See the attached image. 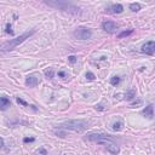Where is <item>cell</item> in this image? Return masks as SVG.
I'll use <instances>...</instances> for the list:
<instances>
[{
	"instance_id": "obj_6",
	"label": "cell",
	"mask_w": 155,
	"mask_h": 155,
	"mask_svg": "<svg viewBox=\"0 0 155 155\" xmlns=\"http://www.w3.org/2000/svg\"><path fill=\"white\" fill-rule=\"evenodd\" d=\"M102 28L107 33H115L118 30V24L113 21H104L102 23Z\"/></svg>"
},
{
	"instance_id": "obj_20",
	"label": "cell",
	"mask_w": 155,
	"mask_h": 155,
	"mask_svg": "<svg viewBox=\"0 0 155 155\" xmlns=\"http://www.w3.org/2000/svg\"><path fill=\"white\" fill-rule=\"evenodd\" d=\"M11 28H12V25H11L10 23H7V24H6V30H5L7 34H13V30H12Z\"/></svg>"
},
{
	"instance_id": "obj_22",
	"label": "cell",
	"mask_w": 155,
	"mask_h": 155,
	"mask_svg": "<svg viewBox=\"0 0 155 155\" xmlns=\"http://www.w3.org/2000/svg\"><path fill=\"white\" fill-rule=\"evenodd\" d=\"M68 61L70 62V63H75V62H76V57L75 56H69L68 57Z\"/></svg>"
},
{
	"instance_id": "obj_15",
	"label": "cell",
	"mask_w": 155,
	"mask_h": 155,
	"mask_svg": "<svg viewBox=\"0 0 155 155\" xmlns=\"http://www.w3.org/2000/svg\"><path fill=\"white\" fill-rule=\"evenodd\" d=\"M136 97V91L135 90H130V91H127L126 92V95H125V98L127 100V101H131L132 98H135Z\"/></svg>"
},
{
	"instance_id": "obj_13",
	"label": "cell",
	"mask_w": 155,
	"mask_h": 155,
	"mask_svg": "<svg viewBox=\"0 0 155 155\" xmlns=\"http://www.w3.org/2000/svg\"><path fill=\"white\" fill-rule=\"evenodd\" d=\"M133 33V29H129V30H124V32H121L119 35H118V38L119 39H122V38H126V37H129V35H131Z\"/></svg>"
},
{
	"instance_id": "obj_25",
	"label": "cell",
	"mask_w": 155,
	"mask_h": 155,
	"mask_svg": "<svg viewBox=\"0 0 155 155\" xmlns=\"http://www.w3.org/2000/svg\"><path fill=\"white\" fill-rule=\"evenodd\" d=\"M23 142H24V143H28V142H34V138H28V137H25V138L23 139Z\"/></svg>"
},
{
	"instance_id": "obj_26",
	"label": "cell",
	"mask_w": 155,
	"mask_h": 155,
	"mask_svg": "<svg viewBox=\"0 0 155 155\" xmlns=\"http://www.w3.org/2000/svg\"><path fill=\"white\" fill-rule=\"evenodd\" d=\"M96 109H98V110H103L104 108H103V106H101V104H98V106H96Z\"/></svg>"
},
{
	"instance_id": "obj_16",
	"label": "cell",
	"mask_w": 155,
	"mask_h": 155,
	"mask_svg": "<svg viewBox=\"0 0 155 155\" xmlns=\"http://www.w3.org/2000/svg\"><path fill=\"white\" fill-rule=\"evenodd\" d=\"M130 9H131V11L137 12V11L141 10V4H139V3H132V4L130 5Z\"/></svg>"
},
{
	"instance_id": "obj_9",
	"label": "cell",
	"mask_w": 155,
	"mask_h": 155,
	"mask_svg": "<svg viewBox=\"0 0 155 155\" xmlns=\"http://www.w3.org/2000/svg\"><path fill=\"white\" fill-rule=\"evenodd\" d=\"M142 114H143L144 116H147L148 119H153V118H154V106H153V104L147 106V107L143 109Z\"/></svg>"
},
{
	"instance_id": "obj_12",
	"label": "cell",
	"mask_w": 155,
	"mask_h": 155,
	"mask_svg": "<svg viewBox=\"0 0 155 155\" xmlns=\"http://www.w3.org/2000/svg\"><path fill=\"white\" fill-rule=\"evenodd\" d=\"M124 11V6L121 4H115V5H112L110 9L108 10V12H112V13H121Z\"/></svg>"
},
{
	"instance_id": "obj_1",
	"label": "cell",
	"mask_w": 155,
	"mask_h": 155,
	"mask_svg": "<svg viewBox=\"0 0 155 155\" xmlns=\"http://www.w3.org/2000/svg\"><path fill=\"white\" fill-rule=\"evenodd\" d=\"M35 32H37L35 29H32V30H29V32H25V33L21 34L19 37H17V38H15V39H10L9 41H6V43H4V44L1 45V47H0V51H1V52H9V51L13 50V49L17 47L19 44H22V43L25 41L28 38L32 37Z\"/></svg>"
},
{
	"instance_id": "obj_21",
	"label": "cell",
	"mask_w": 155,
	"mask_h": 155,
	"mask_svg": "<svg viewBox=\"0 0 155 155\" xmlns=\"http://www.w3.org/2000/svg\"><path fill=\"white\" fill-rule=\"evenodd\" d=\"M58 76H59L61 79H67V78H68V74L64 73V72H58Z\"/></svg>"
},
{
	"instance_id": "obj_5",
	"label": "cell",
	"mask_w": 155,
	"mask_h": 155,
	"mask_svg": "<svg viewBox=\"0 0 155 155\" xmlns=\"http://www.w3.org/2000/svg\"><path fill=\"white\" fill-rule=\"evenodd\" d=\"M74 37L79 40H87L92 37V30L90 28L85 27H79L74 30Z\"/></svg>"
},
{
	"instance_id": "obj_19",
	"label": "cell",
	"mask_w": 155,
	"mask_h": 155,
	"mask_svg": "<svg viewBox=\"0 0 155 155\" xmlns=\"http://www.w3.org/2000/svg\"><path fill=\"white\" fill-rule=\"evenodd\" d=\"M95 78H96V76H95L94 73H91V72H87V73H86V79H87V80H95Z\"/></svg>"
},
{
	"instance_id": "obj_11",
	"label": "cell",
	"mask_w": 155,
	"mask_h": 155,
	"mask_svg": "<svg viewBox=\"0 0 155 155\" xmlns=\"http://www.w3.org/2000/svg\"><path fill=\"white\" fill-rule=\"evenodd\" d=\"M106 148H107V150H108L109 153H112L113 155H116V154L120 151L119 147H118L115 143H109V144H106Z\"/></svg>"
},
{
	"instance_id": "obj_14",
	"label": "cell",
	"mask_w": 155,
	"mask_h": 155,
	"mask_svg": "<svg viewBox=\"0 0 155 155\" xmlns=\"http://www.w3.org/2000/svg\"><path fill=\"white\" fill-rule=\"evenodd\" d=\"M122 126H124V122L122 121H116V122H114L113 125H112V129L114 131H120L122 129Z\"/></svg>"
},
{
	"instance_id": "obj_7",
	"label": "cell",
	"mask_w": 155,
	"mask_h": 155,
	"mask_svg": "<svg viewBox=\"0 0 155 155\" xmlns=\"http://www.w3.org/2000/svg\"><path fill=\"white\" fill-rule=\"evenodd\" d=\"M141 51H142L143 53H145V55H149V56L154 55V51H155V43H154L153 40L145 43V44L142 46Z\"/></svg>"
},
{
	"instance_id": "obj_27",
	"label": "cell",
	"mask_w": 155,
	"mask_h": 155,
	"mask_svg": "<svg viewBox=\"0 0 155 155\" xmlns=\"http://www.w3.org/2000/svg\"><path fill=\"white\" fill-rule=\"evenodd\" d=\"M3 145H4V139L0 137V148H3Z\"/></svg>"
},
{
	"instance_id": "obj_2",
	"label": "cell",
	"mask_w": 155,
	"mask_h": 155,
	"mask_svg": "<svg viewBox=\"0 0 155 155\" xmlns=\"http://www.w3.org/2000/svg\"><path fill=\"white\" fill-rule=\"evenodd\" d=\"M45 4L51 6V7L57 9V10L69 12L72 15H79L80 13V9L78 6H75L74 4L68 3V1H61V0H53V1H50V0H46Z\"/></svg>"
},
{
	"instance_id": "obj_18",
	"label": "cell",
	"mask_w": 155,
	"mask_h": 155,
	"mask_svg": "<svg viewBox=\"0 0 155 155\" xmlns=\"http://www.w3.org/2000/svg\"><path fill=\"white\" fill-rule=\"evenodd\" d=\"M45 75L47 76V79H52V78H53V69L50 68L49 70H46V72H45Z\"/></svg>"
},
{
	"instance_id": "obj_10",
	"label": "cell",
	"mask_w": 155,
	"mask_h": 155,
	"mask_svg": "<svg viewBox=\"0 0 155 155\" xmlns=\"http://www.w3.org/2000/svg\"><path fill=\"white\" fill-rule=\"evenodd\" d=\"M11 106V102L7 97H0V110H5Z\"/></svg>"
},
{
	"instance_id": "obj_3",
	"label": "cell",
	"mask_w": 155,
	"mask_h": 155,
	"mask_svg": "<svg viewBox=\"0 0 155 155\" xmlns=\"http://www.w3.org/2000/svg\"><path fill=\"white\" fill-rule=\"evenodd\" d=\"M59 129H66V130H72L76 132H82L87 129V122L84 120H69L63 124H61L58 126Z\"/></svg>"
},
{
	"instance_id": "obj_24",
	"label": "cell",
	"mask_w": 155,
	"mask_h": 155,
	"mask_svg": "<svg viewBox=\"0 0 155 155\" xmlns=\"http://www.w3.org/2000/svg\"><path fill=\"white\" fill-rule=\"evenodd\" d=\"M56 135H58L59 137H66V132H62V131H56Z\"/></svg>"
},
{
	"instance_id": "obj_4",
	"label": "cell",
	"mask_w": 155,
	"mask_h": 155,
	"mask_svg": "<svg viewBox=\"0 0 155 155\" xmlns=\"http://www.w3.org/2000/svg\"><path fill=\"white\" fill-rule=\"evenodd\" d=\"M86 139L90 142H96L100 144H109V143H114V138L110 137L109 135H104V133H90L86 136Z\"/></svg>"
},
{
	"instance_id": "obj_8",
	"label": "cell",
	"mask_w": 155,
	"mask_h": 155,
	"mask_svg": "<svg viewBox=\"0 0 155 155\" xmlns=\"http://www.w3.org/2000/svg\"><path fill=\"white\" fill-rule=\"evenodd\" d=\"M25 84L29 87H37V85L39 84V78L37 75H28L25 79Z\"/></svg>"
},
{
	"instance_id": "obj_23",
	"label": "cell",
	"mask_w": 155,
	"mask_h": 155,
	"mask_svg": "<svg viewBox=\"0 0 155 155\" xmlns=\"http://www.w3.org/2000/svg\"><path fill=\"white\" fill-rule=\"evenodd\" d=\"M16 101H17L18 103H21V104H23V106H25V107H28V103H25V102H24L23 100H21L19 97H17V98H16Z\"/></svg>"
},
{
	"instance_id": "obj_17",
	"label": "cell",
	"mask_w": 155,
	"mask_h": 155,
	"mask_svg": "<svg viewBox=\"0 0 155 155\" xmlns=\"http://www.w3.org/2000/svg\"><path fill=\"white\" fill-rule=\"evenodd\" d=\"M119 82H120V78H119V76H113V78L110 79V84H112L113 86H116Z\"/></svg>"
}]
</instances>
